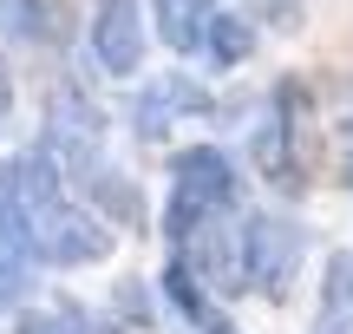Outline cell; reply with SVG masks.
I'll return each mask as SVG.
<instances>
[{
    "label": "cell",
    "mask_w": 353,
    "mask_h": 334,
    "mask_svg": "<svg viewBox=\"0 0 353 334\" xmlns=\"http://www.w3.org/2000/svg\"><path fill=\"white\" fill-rule=\"evenodd\" d=\"M203 46H210L216 66H242V59H249V46H255V33H249V20H236V13H216L210 33H203Z\"/></svg>",
    "instance_id": "obj_10"
},
{
    "label": "cell",
    "mask_w": 353,
    "mask_h": 334,
    "mask_svg": "<svg viewBox=\"0 0 353 334\" xmlns=\"http://www.w3.org/2000/svg\"><path fill=\"white\" fill-rule=\"evenodd\" d=\"M92 204H105L118 223H138V210H144V197H138V184H125V177H92Z\"/></svg>",
    "instance_id": "obj_11"
},
{
    "label": "cell",
    "mask_w": 353,
    "mask_h": 334,
    "mask_svg": "<svg viewBox=\"0 0 353 334\" xmlns=\"http://www.w3.org/2000/svg\"><path fill=\"white\" fill-rule=\"evenodd\" d=\"M229 197H236V170H229L223 151H210V144H196V151L176 157V204H170V236L183 243V236L203 230V217L210 210H223Z\"/></svg>",
    "instance_id": "obj_1"
},
{
    "label": "cell",
    "mask_w": 353,
    "mask_h": 334,
    "mask_svg": "<svg viewBox=\"0 0 353 334\" xmlns=\"http://www.w3.org/2000/svg\"><path fill=\"white\" fill-rule=\"evenodd\" d=\"M327 315L353 328V256H334L327 262Z\"/></svg>",
    "instance_id": "obj_12"
},
{
    "label": "cell",
    "mask_w": 353,
    "mask_h": 334,
    "mask_svg": "<svg viewBox=\"0 0 353 334\" xmlns=\"http://www.w3.org/2000/svg\"><path fill=\"white\" fill-rule=\"evenodd\" d=\"M13 184H20V204H26V223H39L46 210H59V157L52 151H26L20 164H13Z\"/></svg>",
    "instance_id": "obj_6"
},
{
    "label": "cell",
    "mask_w": 353,
    "mask_h": 334,
    "mask_svg": "<svg viewBox=\"0 0 353 334\" xmlns=\"http://www.w3.org/2000/svg\"><path fill=\"white\" fill-rule=\"evenodd\" d=\"M92 52H99V66L118 72V79L138 72L144 26H138V7H131V0H105V7H99V20H92Z\"/></svg>",
    "instance_id": "obj_4"
},
{
    "label": "cell",
    "mask_w": 353,
    "mask_h": 334,
    "mask_svg": "<svg viewBox=\"0 0 353 334\" xmlns=\"http://www.w3.org/2000/svg\"><path fill=\"white\" fill-rule=\"evenodd\" d=\"M20 334H85V322H79L72 308H39V315H26Z\"/></svg>",
    "instance_id": "obj_14"
},
{
    "label": "cell",
    "mask_w": 353,
    "mask_h": 334,
    "mask_svg": "<svg viewBox=\"0 0 353 334\" xmlns=\"http://www.w3.org/2000/svg\"><path fill=\"white\" fill-rule=\"evenodd\" d=\"M170 112H210V99H203L196 86H183V79H157V86L144 92V112H138V131H144V138H164Z\"/></svg>",
    "instance_id": "obj_7"
},
{
    "label": "cell",
    "mask_w": 353,
    "mask_h": 334,
    "mask_svg": "<svg viewBox=\"0 0 353 334\" xmlns=\"http://www.w3.org/2000/svg\"><path fill=\"white\" fill-rule=\"evenodd\" d=\"M0 249H7V256H33V223H26L13 164H0Z\"/></svg>",
    "instance_id": "obj_9"
},
{
    "label": "cell",
    "mask_w": 353,
    "mask_h": 334,
    "mask_svg": "<svg viewBox=\"0 0 353 334\" xmlns=\"http://www.w3.org/2000/svg\"><path fill=\"white\" fill-rule=\"evenodd\" d=\"M294 256H301V236H294L281 217H255L249 230H242V262H249V282L262 288V295H275V302L288 295Z\"/></svg>",
    "instance_id": "obj_2"
},
{
    "label": "cell",
    "mask_w": 353,
    "mask_h": 334,
    "mask_svg": "<svg viewBox=\"0 0 353 334\" xmlns=\"http://www.w3.org/2000/svg\"><path fill=\"white\" fill-rule=\"evenodd\" d=\"M33 249L52 256V262H105L112 256V230H105L99 217H85V210L59 204V210H46V217L33 223Z\"/></svg>",
    "instance_id": "obj_3"
},
{
    "label": "cell",
    "mask_w": 353,
    "mask_h": 334,
    "mask_svg": "<svg viewBox=\"0 0 353 334\" xmlns=\"http://www.w3.org/2000/svg\"><path fill=\"white\" fill-rule=\"evenodd\" d=\"M341 170H347V184H353V144H347V157H341Z\"/></svg>",
    "instance_id": "obj_17"
},
{
    "label": "cell",
    "mask_w": 353,
    "mask_h": 334,
    "mask_svg": "<svg viewBox=\"0 0 353 334\" xmlns=\"http://www.w3.org/2000/svg\"><path fill=\"white\" fill-rule=\"evenodd\" d=\"M46 125H52V144H46L52 157H59V151L65 157H92V151H99V138H105V118L92 112L79 92H59V99H52V118H46Z\"/></svg>",
    "instance_id": "obj_5"
},
{
    "label": "cell",
    "mask_w": 353,
    "mask_h": 334,
    "mask_svg": "<svg viewBox=\"0 0 353 334\" xmlns=\"http://www.w3.org/2000/svg\"><path fill=\"white\" fill-rule=\"evenodd\" d=\"M20 288H26V275L13 269V256H7V249H0V308H7V302L20 295Z\"/></svg>",
    "instance_id": "obj_15"
},
{
    "label": "cell",
    "mask_w": 353,
    "mask_h": 334,
    "mask_svg": "<svg viewBox=\"0 0 353 334\" xmlns=\"http://www.w3.org/2000/svg\"><path fill=\"white\" fill-rule=\"evenodd\" d=\"M268 13H275L281 26H294V20H301V0H268Z\"/></svg>",
    "instance_id": "obj_16"
},
{
    "label": "cell",
    "mask_w": 353,
    "mask_h": 334,
    "mask_svg": "<svg viewBox=\"0 0 353 334\" xmlns=\"http://www.w3.org/2000/svg\"><path fill=\"white\" fill-rule=\"evenodd\" d=\"M210 20H216V0H157V26H164V39L176 52H196Z\"/></svg>",
    "instance_id": "obj_8"
},
{
    "label": "cell",
    "mask_w": 353,
    "mask_h": 334,
    "mask_svg": "<svg viewBox=\"0 0 353 334\" xmlns=\"http://www.w3.org/2000/svg\"><path fill=\"white\" fill-rule=\"evenodd\" d=\"M170 295H176V308H183L190 322H210V302H203V288H196V269H190V256L170 269Z\"/></svg>",
    "instance_id": "obj_13"
}]
</instances>
